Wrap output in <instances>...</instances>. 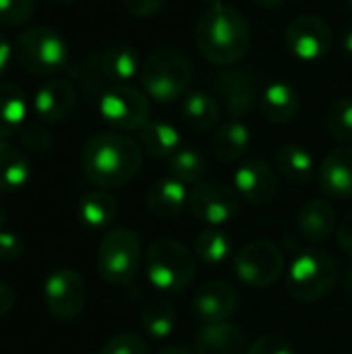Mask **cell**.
Wrapping results in <instances>:
<instances>
[{
  "mask_svg": "<svg viewBox=\"0 0 352 354\" xmlns=\"http://www.w3.org/2000/svg\"><path fill=\"white\" fill-rule=\"evenodd\" d=\"M33 0H0V25H23L33 17Z\"/></svg>",
  "mask_w": 352,
  "mask_h": 354,
  "instance_id": "obj_34",
  "label": "cell"
},
{
  "mask_svg": "<svg viewBox=\"0 0 352 354\" xmlns=\"http://www.w3.org/2000/svg\"><path fill=\"white\" fill-rule=\"evenodd\" d=\"M338 266L334 257L324 249H305L301 251L286 276L288 295L299 303H315L324 299L336 284Z\"/></svg>",
  "mask_w": 352,
  "mask_h": 354,
  "instance_id": "obj_5",
  "label": "cell"
},
{
  "mask_svg": "<svg viewBox=\"0 0 352 354\" xmlns=\"http://www.w3.org/2000/svg\"><path fill=\"white\" fill-rule=\"evenodd\" d=\"M344 288H346V295H349V301L352 305V268L346 272V280H344Z\"/></svg>",
  "mask_w": 352,
  "mask_h": 354,
  "instance_id": "obj_45",
  "label": "cell"
},
{
  "mask_svg": "<svg viewBox=\"0 0 352 354\" xmlns=\"http://www.w3.org/2000/svg\"><path fill=\"white\" fill-rule=\"evenodd\" d=\"M27 122V95L15 83H0V139L4 141Z\"/></svg>",
  "mask_w": 352,
  "mask_h": 354,
  "instance_id": "obj_23",
  "label": "cell"
},
{
  "mask_svg": "<svg viewBox=\"0 0 352 354\" xmlns=\"http://www.w3.org/2000/svg\"><path fill=\"white\" fill-rule=\"evenodd\" d=\"M145 203L149 212L158 218H176L185 209V205H189V193L185 189V183L172 176H162L147 189Z\"/></svg>",
  "mask_w": 352,
  "mask_h": 354,
  "instance_id": "obj_20",
  "label": "cell"
},
{
  "mask_svg": "<svg viewBox=\"0 0 352 354\" xmlns=\"http://www.w3.org/2000/svg\"><path fill=\"white\" fill-rule=\"evenodd\" d=\"M237 307L239 292L226 280H210L193 297V313L203 326L228 322Z\"/></svg>",
  "mask_w": 352,
  "mask_h": 354,
  "instance_id": "obj_13",
  "label": "cell"
},
{
  "mask_svg": "<svg viewBox=\"0 0 352 354\" xmlns=\"http://www.w3.org/2000/svg\"><path fill=\"white\" fill-rule=\"evenodd\" d=\"M247 354H297L293 344L280 334H266L257 338Z\"/></svg>",
  "mask_w": 352,
  "mask_h": 354,
  "instance_id": "obj_37",
  "label": "cell"
},
{
  "mask_svg": "<svg viewBox=\"0 0 352 354\" xmlns=\"http://www.w3.org/2000/svg\"><path fill=\"white\" fill-rule=\"evenodd\" d=\"M203 2H207L210 6H216V4H224V0H203Z\"/></svg>",
  "mask_w": 352,
  "mask_h": 354,
  "instance_id": "obj_48",
  "label": "cell"
},
{
  "mask_svg": "<svg viewBox=\"0 0 352 354\" xmlns=\"http://www.w3.org/2000/svg\"><path fill=\"white\" fill-rule=\"evenodd\" d=\"M286 46L295 58L315 62L330 52L332 29L317 15H301L286 29Z\"/></svg>",
  "mask_w": 352,
  "mask_h": 354,
  "instance_id": "obj_12",
  "label": "cell"
},
{
  "mask_svg": "<svg viewBox=\"0 0 352 354\" xmlns=\"http://www.w3.org/2000/svg\"><path fill=\"white\" fill-rule=\"evenodd\" d=\"M319 187L332 199L352 197V147L332 149L319 166Z\"/></svg>",
  "mask_w": 352,
  "mask_h": 354,
  "instance_id": "obj_17",
  "label": "cell"
},
{
  "mask_svg": "<svg viewBox=\"0 0 352 354\" xmlns=\"http://www.w3.org/2000/svg\"><path fill=\"white\" fill-rule=\"evenodd\" d=\"M336 236H338V245L342 247V251H344L349 257H352V214H349V216L338 224Z\"/></svg>",
  "mask_w": 352,
  "mask_h": 354,
  "instance_id": "obj_40",
  "label": "cell"
},
{
  "mask_svg": "<svg viewBox=\"0 0 352 354\" xmlns=\"http://www.w3.org/2000/svg\"><path fill=\"white\" fill-rule=\"evenodd\" d=\"M141 83L156 102H176L189 93L193 83L191 60L172 46H160L141 64Z\"/></svg>",
  "mask_w": 352,
  "mask_h": 354,
  "instance_id": "obj_3",
  "label": "cell"
},
{
  "mask_svg": "<svg viewBox=\"0 0 352 354\" xmlns=\"http://www.w3.org/2000/svg\"><path fill=\"white\" fill-rule=\"evenodd\" d=\"M183 120L195 131H210L220 118V104L212 93L191 91L183 97Z\"/></svg>",
  "mask_w": 352,
  "mask_h": 354,
  "instance_id": "obj_27",
  "label": "cell"
},
{
  "mask_svg": "<svg viewBox=\"0 0 352 354\" xmlns=\"http://www.w3.org/2000/svg\"><path fill=\"white\" fill-rule=\"evenodd\" d=\"M195 44L205 60L218 66H228L247 54L251 46V29L239 8L216 4L199 17Z\"/></svg>",
  "mask_w": 352,
  "mask_h": 354,
  "instance_id": "obj_2",
  "label": "cell"
},
{
  "mask_svg": "<svg viewBox=\"0 0 352 354\" xmlns=\"http://www.w3.org/2000/svg\"><path fill=\"white\" fill-rule=\"evenodd\" d=\"M349 4H351V8H352V0H349Z\"/></svg>",
  "mask_w": 352,
  "mask_h": 354,
  "instance_id": "obj_51",
  "label": "cell"
},
{
  "mask_svg": "<svg viewBox=\"0 0 352 354\" xmlns=\"http://www.w3.org/2000/svg\"><path fill=\"white\" fill-rule=\"evenodd\" d=\"M166 168L170 172L172 178L189 185V183H199L203 172H205V160L203 156L193 149V147H178L168 160H166Z\"/></svg>",
  "mask_w": 352,
  "mask_h": 354,
  "instance_id": "obj_32",
  "label": "cell"
},
{
  "mask_svg": "<svg viewBox=\"0 0 352 354\" xmlns=\"http://www.w3.org/2000/svg\"><path fill=\"white\" fill-rule=\"evenodd\" d=\"M25 251V243L19 234L10 232V230H0V261L10 263L21 259Z\"/></svg>",
  "mask_w": 352,
  "mask_h": 354,
  "instance_id": "obj_38",
  "label": "cell"
},
{
  "mask_svg": "<svg viewBox=\"0 0 352 354\" xmlns=\"http://www.w3.org/2000/svg\"><path fill=\"white\" fill-rule=\"evenodd\" d=\"M145 276L149 284L168 295L183 292L191 286L197 274L195 255L174 239H158L154 241L145 255Z\"/></svg>",
  "mask_w": 352,
  "mask_h": 354,
  "instance_id": "obj_4",
  "label": "cell"
},
{
  "mask_svg": "<svg viewBox=\"0 0 352 354\" xmlns=\"http://www.w3.org/2000/svg\"><path fill=\"white\" fill-rule=\"evenodd\" d=\"M257 6H261V8H276V6H280V4H284L286 0H253Z\"/></svg>",
  "mask_w": 352,
  "mask_h": 354,
  "instance_id": "obj_44",
  "label": "cell"
},
{
  "mask_svg": "<svg viewBox=\"0 0 352 354\" xmlns=\"http://www.w3.org/2000/svg\"><path fill=\"white\" fill-rule=\"evenodd\" d=\"M77 216L87 228H106L116 220L118 203L106 191H89L79 199Z\"/></svg>",
  "mask_w": 352,
  "mask_h": 354,
  "instance_id": "obj_26",
  "label": "cell"
},
{
  "mask_svg": "<svg viewBox=\"0 0 352 354\" xmlns=\"http://www.w3.org/2000/svg\"><path fill=\"white\" fill-rule=\"evenodd\" d=\"M102 75L114 83L131 81L139 71V54L129 44H112L100 56Z\"/></svg>",
  "mask_w": 352,
  "mask_h": 354,
  "instance_id": "obj_24",
  "label": "cell"
},
{
  "mask_svg": "<svg viewBox=\"0 0 352 354\" xmlns=\"http://www.w3.org/2000/svg\"><path fill=\"white\" fill-rule=\"evenodd\" d=\"M237 278L251 288H268L278 282L284 272V255L270 241L247 243L234 255Z\"/></svg>",
  "mask_w": 352,
  "mask_h": 354,
  "instance_id": "obj_10",
  "label": "cell"
},
{
  "mask_svg": "<svg viewBox=\"0 0 352 354\" xmlns=\"http://www.w3.org/2000/svg\"><path fill=\"white\" fill-rule=\"evenodd\" d=\"M19 139H21L23 147H27L29 151H35V153L46 151L52 145L50 131L44 124H39V122H25L19 129Z\"/></svg>",
  "mask_w": 352,
  "mask_h": 354,
  "instance_id": "obj_36",
  "label": "cell"
},
{
  "mask_svg": "<svg viewBox=\"0 0 352 354\" xmlns=\"http://www.w3.org/2000/svg\"><path fill=\"white\" fill-rule=\"evenodd\" d=\"M15 58L23 71L39 77L60 73L68 62L64 37L46 25H35L19 33L15 41Z\"/></svg>",
  "mask_w": 352,
  "mask_h": 354,
  "instance_id": "obj_6",
  "label": "cell"
},
{
  "mask_svg": "<svg viewBox=\"0 0 352 354\" xmlns=\"http://www.w3.org/2000/svg\"><path fill=\"white\" fill-rule=\"evenodd\" d=\"M10 56H12V48L8 44V39L4 37V33L0 31V75L6 71V66L10 62Z\"/></svg>",
  "mask_w": 352,
  "mask_h": 354,
  "instance_id": "obj_42",
  "label": "cell"
},
{
  "mask_svg": "<svg viewBox=\"0 0 352 354\" xmlns=\"http://www.w3.org/2000/svg\"><path fill=\"white\" fill-rule=\"evenodd\" d=\"M176 311L168 299H149L141 309V328L154 340H164L174 332Z\"/></svg>",
  "mask_w": 352,
  "mask_h": 354,
  "instance_id": "obj_29",
  "label": "cell"
},
{
  "mask_svg": "<svg viewBox=\"0 0 352 354\" xmlns=\"http://www.w3.org/2000/svg\"><path fill=\"white\" fill-rule=\"evenodd\" d=\"M141 145L149 156L160 160H168L178 147H183L176 127L164 120H149L141 129Z\"/></svg>",
  "mask_w": 352,
  "mask_h": 354,
  "instance_id": "obj_30",
  "label": "cell"
},
{
  "mask_svg": "<svg viewBox=\"0 0 352 354\" xmlns=\"http://www.w3.org/2000/svg\"><path fill=\"white\" fill-rule=\"evenodd\" d=\"M259 106H261L263 116L270 122L284 124V122H290L299 114L301 97H299V91L288 81H274L263 89L259 97Z\"/></svg>",
  "mask_w": 352,
  "mask_h": 354,
  "instance_id": "obj_21",
  "label": "cell"
},
{
  "mask_svg": "<svg viewBox=\"0 0 352 354\" xmlns=\"http://www.w3.org/2000/svg\"><path fill=\"white\" fill-rule=\"evenodd\" d=\"M143 257L141 239L131 228H112L104 234L95 268L104 282L112 286H127L135 280L139 272V263Z\"/></svg>",
  "mask_w": 352,
  "mask_h": 354,
  "instance_id": "obj_7",
  "label": "cell"
},
{
  "mask_svg": "<svg viewBox=\"0 0 352 354\" xmlns=\"http://www.w3.org/2000/svg\"><path fill=\"white\" fill-rule=\"evenodd\" d=\"M158 354H195L193 351H189V348H185V346H178V344H168V346H164L162 351Z\"/></svg>",
  "mask_w": 352,
  "mask_h": 354,
  "instance_id": "obj_43",
  "label": "cell"
},
{
  "mask_svg": "<svg viewBox=\"0 0 352 354\" xmlns=\"http://www.w3.org/2000/svg\"><path fill=\"white\" fill-rule=\"evenodd\" d=\"M41 295L52 317L60 322H73L79 317L85 305V282L79 272L71 268H58L46 278Z\"/></svg>",
  "mask_w": 352,
  "mask_h": 354,
  "instance_id": "obj_11",
  "label": "cell"
},
{
  "mask_svg": "<svg viewBox=\"0 0 352 354\" xmlns=\"http://www.w3.org/2000/svg\"><path fill=\"white\" fill-rule=\"evenodd\" d=\"M4 220H6V203H4V199H2V193H0V230H2V224H4Z\"/></svg>",
  "mask_w": 352,
  "mask_h": 354,
  "instance_id": "obj_46",
  "label": "cell"
},
{
  "mask_svg": "<svg viewBox=\"0 0 352 354\" xmlns=\"http://www.w3.org/2000/svg\"><path fill=\"white\" fill-rule=\"evenodd\" d=\"M54 2H73V0H54Z\"/></svg>",
  "mask_w": 352,
  "mask_h": 354,
  "instance_id": "obj_49",
  "label": "cell"
},
{
  "mask_svg": "<svg viewBox=\"0 0 352 354\" xmlns=\"http://www.w3.org/2000/svg\"><path fill=\"white\" fill-rule=\"evenodd\" d=\"M100 116L118 131H141L149 122L147 95L127 83H114L100 95Z\"/></svg>",
  "mask_w": 352,
  "mask_h": 354,
  "instance_id": "obj_8",
  "label": "cell"
},
{
  "mask_svg": "<svg viewBox=\"0 0 352 354\" xmlns=\"http://www.w3.org/2000/svg\"><path fill=\"white\" fill-rule=\"evenodd\" d=\"M276 164L280 174L297 185H305L315 176V160L311 151L299 143H286L278 149Z\"/></svg>",
  "mask_w": 352,
  "mask_h": 354,
  "instance_id": "obj_25",
  "label": "cell"
},
{
  "mask_svg": "<svg viewBox=\"0 0 352 354\" xmlns=\"http://www.w3.org/2000/svg\"><path fill=\"white\" fill-rule=\"evenodd\" d=\"M29 176H31L29 158L21 149L4 141L0 149V193L21 191L29 183Z\"/></svg>",
  "mask_w": 352,
  "mask_h": 354,
  "instance_id": "obj_28",
  "label": "cell"
},
{
  "mask_svg": "<svg viewBox=\"0 0 352 354\" xmlns=\"http://www.w3.org/2000/svg\"><path fill=\"white\" fill-rule=\"evenodd\" d=\"M344 50H346L349 54H352V29H349L346 35H344Z\"/></svg>",
  "mask_w": 352,
  "mask_h": 354,
  "instance_id": "obj_47",
  "label": "cell"
},
{
  "mask_svg": "<svg viewBox=\"0 0 352 354\" xmlns=\"http://www.w3.org/2000/svg\"><path fill=\"white\" fill-rule=\"evenodd\" d=\"M75 104H77L75 87L64 79L46 81L33 97V110L37 118L50 124L66 120L73 114Z\"/></svg>",
  "mask_w": 352,
  "mask_h": 354,
  "instance_id": "obj_16",
  "label": "cell"
},
{
  "mask_svg": "<svg viewBox=\"0 0 352 354\" xmlns=\"http://www.w3.org/2000/svg\"><path fill=\"white\" fill-rule=\"evenodd\" d=\"M234 189L237 193L253 205L270 203L278 193V178L272 166L259 158H251L243 162L234 172Z\"/></svg>",
  "mask_w": 352,
  "mask_h": 354,
  "instance_id": "obj_15",
  "label": "cell"
},
{
  "mask_svg": "<svg viewBox=\"0 0 352 354\" xmlns=\"http://www.w3.org/2000/svg\"><path fill=\"white\" fill-rule=\"evenodd\" d=\"M326 129L328 133L342 141L351 143L352 141V97H340L336 100L328 112H326Z\"/></svg>",
  "mask_w": 352,
  "mask_h": 354,
  "instance_id": "obj_33",
  "label": "cell"
},
{
  "mask_svg": "<svg viewBox=\"0 0 352 354\" xmlns=\"http://www.w3.org/2000/svg\"><path fill=\"white\" fill-rule=\"evenodd\" d=\"M143 151L127 135L95 133L87 139L81 151L85 176L98 187H122L141 168Z\"/></svg>",
  "mask_w": 352,
  "mask_h": 354,
  "instance_id": "obj_1",
  "label": "cell"
},
{
  "mask_svg": "<svg viewBox=\"0 0 352 354\" xmlns=\"http://www.w3.org/2000/svg\"><path fill=\"white\" fill-rule=\"evenodd\" d=\"M251 145V133L245 122L230 120L218 127L212 137V151L222 162H237L241 160Z\"/></svg>",
  "mask_w": 352,
  "mask_h": 354,
  "instance_id": "obj_22",
  "label": "cell"
},
{
  "mask_svg": "<svg viewBox=\"0 0 352 354\" xmlns=\"http://www.w3.org/2000/svg\"><path fill=\"white\" fill-rule=\"evenodd\" d=\"M2 143H4V141H2V139H0V149H2Z\"/></svg>",
  "mask_w": 352,
  "mask_h": 354,
  "instance_id": "obj_50",
  "label": "cell"
},
{
  "mask_svg": "<svg viewBox=\"0 0 352 354\" xmlns=\"http://www.w3.org/2000/svg\"><path fill=\"white\" fill-rule=\"evenodd\" d=\"M195 354H247V336L245 332L230 324H212L203 326L197 332Z\"/></svg>",
  "mask_w": 352,
  "mask_h": 354,
  "instance_id": "obj_18",
  "label": "cell"
},
{
  "mask_svg": "<svg viewBox=\"0 0 352 354\" xmlns=\"http://www.w3.org/2000/svg\"><path fill=\"white\" fill-rule=\"evenodd\" d=\"M218 97L224 102L228 114L241 118L249 114L257 102V75L249 68H234L214 77Z\"/></svg>",
  "mask_w": 352,
  "mask_h": 354,
  "instance_id": "obj_14",
  "label": "cell"
},
{
  "mask_svg": "<svg viewBox=\"0 0 352 354\" xmlns=\"http://www.w3.org/2000/svg\"><path fill=\"white\" fill-rule=\"evenodd\" d=\"M297 224L305 241L324 243L334 234V230H338V216H336V209L328 201L311 199L299 209Z\"/></svg>",
  "mask_w": 352,
  "mask_h": 354,
  "instance_id": "obj_19",
  "label": "cell"
},
{
  "mask_svg": "<svg viewBox=\"0 0 352 354\" xmlns=\"http://www.w3.org/2000/svg\"><path fill=\"white\" fill-rule=\"evenodd\" d=\"M189 209L199 222L207 224L210 228H220L234 220L241 212V195L226 183L203 180L191 189Z\"/></svg>",
  "mask_w": 352,
  "mask_h": 354,
  "instance_id": "obj_9",
  "label": "cell"
},
{
  "mask_svg": "<svg viewBox=\"0 0 352 354\" xmlns=\"http://www.w3.org/2000/svg\"><path fill=\"white\" fill-rule=\"evenodd\" d=\"M168 0H122L124 8L133 15V17H139V19H149V17H156L164 6H166Z\"/></svg>",
  "mask_w": 352,
  "mask_h": 354,
  "instance_id": "obj_39",
  "label": "cell"
},
{
  "mask_svg": "<svg viewBox=\"0 0 352 354\" xmlns=\"http://www.w3.org/2000/svg\"><path fill=\"white\" fill-rule=\"evenodd\" d=\"M15 307V292L8 284L0 282V317L8 315Z\"/></svg>",
  "mask_w": 352,
  "mask_h": 354,
  "instance_id": "obj_41",
  "label": "cell"
},
{
  "mask_svg": "<svg viewBox=\"0 0 352 354\" xmlns=\"http://www.w3.org/2000/svg\"><path fill=\"white\" fill-rule=\"evenodd\" d=\"M232 239L220 228H207L195 239V255L207 266L224 263L232 255Z\"/></svg>",
  "mask_w": 352,
  "mask_h": 354,
  "instance_id": "obj_31",
  "label": "cell"
},
{
  "mask_svg": "<svg viewBox=\"0 0 352 354\" xmlns=\"http://www.w3.org/2000/svg\"><path fill=\"white\" fill-rule=\"evenodd\" d=\"M100 354H149V348L143 338H139L137 334L124 332V334L112 336L102 346Z\"/></svg>",
  "mask_w": 352,
  "mask_h": 354,
  "instance_id": "obj_35",
  "label": "cell"
}]
</instances>
